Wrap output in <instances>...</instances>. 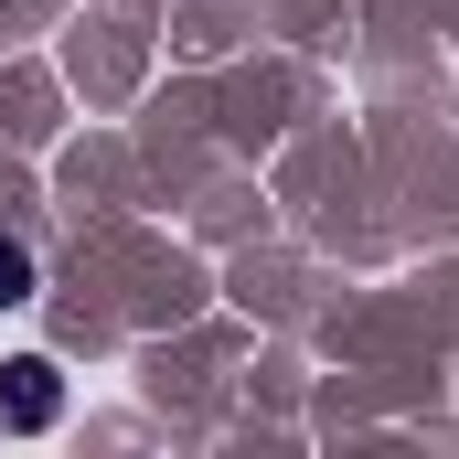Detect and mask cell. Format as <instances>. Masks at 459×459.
<instances>
[{
    "label": "cell",
    "instance_id": "6da1fadb",
    "mask_svg": "<svg viewBox=\"0 0 459 459\" xmlns=\"http://www.w3.org/2000/svg\"><path fill=\"white\" fill-rule=\"evenodd\" d=\"M54 417H65V374L43 352H11L0 363V438H43Z\"/></svg>",
    "mask_w": 459,
    "mask_h": 459
},
{
    "label": "cell",
    "instance_id": "7a4b0ae2",
    "mask_svg": "<svg viewBox=\"0 0 459 459\" xmlns=\"http://www.w3.org/2000/svg\"><path fill=\"white\" fill-rule=\"evenodd\" d=\"M32 289H43V267H32V246H22V235H0V310H22Z\"/></svg>",
    "mask_w": 459,
    "mask_h": 459
}]
</instances>
